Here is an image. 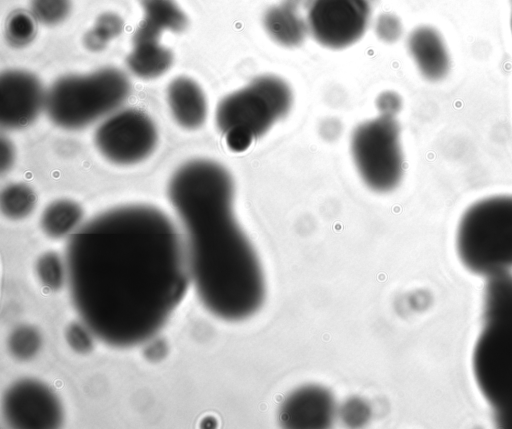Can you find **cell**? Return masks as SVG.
<instances>
[{
    "mask_svg": "<svg viewBox=\"0 0 512 429\" xmlns=\"http://www.w3.org/2000/svg\"><path fill=\"white\" fill-rule=\"evenodd\" d=\"M234 181L216 161L181 165L168 184V198L186 237L190 281L202 304L217 317L239 321L265 298L259 258L234 214Z\"/></svg>",
    "mask_w": 512,
    "mask_h": 429,
    "instance_id": "2",
    "label": "cell"
},
{
    "mask_svg": "<svg viewBox=\"0 0 512 429\" xmlns=\"http://www.w3.org/2000/svg\"><path fill=\"white\" fill-rule=\"evenodd\" d=\"M130 93V80L122 70L102 67L55 80L47 89L45 110L55 125L79 129L117 111Z\"/></svg>",
    "mask_w": 512,
    "mask_h": 429,
    "instance_id": "5",
    "label": "cell"
},
{
    "mask_svg": "<svg viewBox=\"0 0 512 429\" xmlns=\"http://www.w3.org/2000/svg\"><path fill=\"white\" fill-rule=\"evenodd\" d=\"M37 23L30 11H14L7 18L5 25L8 42L14 47L28 45L36 35Z\"/></svg>",
    "mask_w": 512,
    "mask_h": 429,
    "instance_id": "21",
    "label": "cell"
},
{
    "mask_svg": "<svg viewBox=\"0 0 512 429\" xmlns=\"http://www.w3.org/2000/svg\"><path fill=\"white\" fill-rule=\"evenodd\" d=\"M95 335L82 321L72 323L66 330V339L72 349L79 353H87L93 347Z\"/></svg>",
    "mask_w": 512,
    "mask_h": 429,
    "instance_id": "27",
    "label": "cell"
},
{
    "mask_svg": "<svg viewBox=\"0 0 512 429\" xmlns=\"http://www.w3.org/2000/svg\"><path fill=\"white\" fill-rule=\"evenodd\" d=\"M370 17V0H310L306 20L316 42L343 49L364 35Z\"/></svg>",
    "mask_w": 512,
    "mask_h": 429,
    "instance_id": "9",
    "label": "cell"
},
{
    "mask_svg": "<svg viewBox=\"0 0 512 429\" xmlns=\"http://www.w3.org/2000/svg\"><path fill=\"white\" fill-rule=\"evenodd\" d=\"M167 103L174 120L185 129H198L206 121L208 104L205 93L190 77L179 76L169 83Z\"/></svg>",
    "mask_w": 512,
    "mask_h": 429,
    "instance_id": "15",
    "label": "cell"
},
{
    "mask_svg": "<svg viewBox=\"0 0 512 429\" xmlns=\"http://www.w3.org/2000/svg\"><path fill=\"white\" fill-rule=\"evenodd\" d=\"M2 410L6 422L14 428H55L63 421V407L55 392L33 378L17 380L8 387Z\"/></svg>",
    "mask_w": 512,
    "mask_h": 429,
    "instance_id": "10",
    "label": "cell"
},
{
    "mask_svg": "<svg viewBox=\"0 0 512 429\" xmlns=\"http://www.w3.org/2000/svg\"><path fill=\"white\" fill-rule=\"evenodd\" d=\"M457 255L470 272L493 276L512 269V195L486 197L469 206L456 231Z\"/></svg>",
    "mask_w": 512,
    "mask_h": 429,
    "instance_id": "4",
    "label": "cell"
},
{
    "mask_svg": "<svg viewBox=\"0 0 512 429\" xmlns=\"http://www.w3.org/2000/svg\"><path fill=\"white\" fill-rule=\"evenodd\" d=\"M472 366L496 423L512 428V317L485 321L473 350Z\"/></svg>",
    "mask_w": 512,
    "mask_h": 429,
    "instance_id": "6",
    "label": "cell"
},
{
    "mask_svg": "<svg viewBox=\"0 0 512 429\" xmlns=\"http://www.w3.org/2000/svg\"><path fill=\"white\" fill-rule=\"evenodd\" d=\"M350 149L356 169L367 187L389 192L400 183L404 159L400 127L393 116L379 115L352 132Z\"/></svg>",
    "mask_w": 512,
    "mask_h": 429,
    "instance_id": "7",
    "label": "cell"
},
{
    "mask_svg": "<svg viewBox=\"0 0 512 429\" xmlns=\"http://www.w3.org/2000/svg\"><path fill=\"white\" fill-rule=\"evenodd\" d=\"M35 204L36 195L28 185L22 183L10 184L1 192V211L10 219L25 218L33 211Z\"/></svg>",
    "mask_w": 512,
    "mask_h": 429,
    "instance_id": "20",
    "label": "cell"
},
{
    "mask_svg": "<svg viewBox=\"0 0 512 429\" xmlns=\"http://www.w3.org/2000/svg\"><path fill=\"white\" fill-rule=\"evenodd\" d=\"M124 26L120 15L114 12H103L96 18L92 28L107 42H110L122 34Z\"/></svg>",
    "mask_w": 512,
    "mask_h": 429,
    "instance_id": "26",
    "label": "cell"
},
{
    "mask_svg": "<svg viewBox=\"0 0 512 429\" xmlns=\"http://www.w3.org/2000/svg\"><path fill=\"white\" fill-rule=\"evenodd\" d=\"M364 404L360 402H356V410H351V408L347 405L345 410L344 418H346L347 422L353 420L355 424H358L359 421L364 422L366 417Z\"/></svg>",
    "mask_w": 512,
    "mask_h": 429,
    "instance_id": "31",
    "label": "cell"
},
{
    "mask_svg": "<svg viewBox=\"0 0 512 429\" xmlns=\"http://www.w3.org/2000/svg\"><path fill=\"white\" fill-rule=\"evenodd\" d=\"M83 211L75 201L61 199L49 204L42 213L40 225L51 238H62L77 229Z\"/></svg>",
    "mask_w": 512,
    "mask_h": 429,
    "instance_id": "17",
    "label": "cell"
},
{
    "mask_svg": "<svg viewBox=\"0 0 512 429\" xmlns=\"http://www.w3.org/2000/svg\"><path fill=\"white\" fill-rule=\"evenodd\" d=\"M407 49L425 79L435 82L448 74L450 68L448 48L435 28L423 25L413 29L407 38Z\"/></svg>",
    "mask_w": 512,
    "mask_h": 429,
    "instance_id": "14",
    "label": "cell"
},
{
    "mask_svg": "<svg viewBox=\"0 0 512 429\" xmlns=\"http://www.w3.org/2000/svg\"><path fill=\"white\" fill-rule=\"evenodd\" d=\"M163 32L142 19L132 37V48L126 63L129 70L142 79L163 75L173 63L172 51L161 43Z\"/></svg>",
    "mask_w": 512,
    "mask_h": 429,
    "instance_id": "13",
    "label": "cell"
},
{
    "mask_svg": "<svg viewBox=\"0 0 512 429\" xmlns=\"http://www.w3.org/2000/svg\"><path fill=\"white\" fill-rule=\"evenodd\" d=\"M99 152L117 165L137 164L149 157L158 143V131L151 117L136 108L117 110L95 131Z\"/></svg>",
    "mask_w": 512,
    "mask_h": 429,
    "instance_id": "8",
    "label": "cell"
},
{
    "mask_svg": "<svg viewBox=\"0 0 512 429\" xmlns=\"http://www.w3.org/2000/svg\"><path fill=\"white\" fill-rule=\"evenodd\" d=\"M143 20L162 32H183L188 26V17L175 0H139Z\"/></svg>",
    "mask_w": 512,
    "mask_h": 429,
    "instance_id": "18",
    "label": "cell"
},
{
    "mask_svg": "<svg viewBox=\"0 0 512 429\" xmlns=\"http://www.w3.org/2000/svg\"><path fill=\"white\" fill-rule=\"evenodd\" d=\"M40 282L48 289L58 290L67 281L66 262L55 252L42 254L36 263Z\"/></svg>",
    "mask_w": 512,
    "mask_h": 429,
    "instance_id": "22",
    "label": "cell"
},
{
    "mask_svg": "<svg viewBox=\"0 0 512 429\" xmlns=\"http://www.w3.org/2000/svg\"><path fill=\"white\" fill-rule=\"evenodd\" d=\"M8 347L11 354L19 360H28L37 354L41 347L39 331L29 325L15 328L9 336Z\"/></svg>",
    "mask_w": 512,
    "mask_h": 429,
    "instance_id": "23",
    "label": "cell"
},
{
    "mask_svg": "<svg viewBox=\"0 0 512 429\" xmlns=\"http://www.w3.org/2000/svg\"><path fill=\"white\" fill-rule=\"evenodd\" d=\"M65 262L81 321L115 347L138 345L156 335L191 282L186 248L174 223L144 204L115 207L77 228Z\"/></svg>",
    "mask_w": 512,
    "mask_h": 429,
    "instance_id": "1",
    "label": "cell"
},
{
    "mask_svg": "<svg viewBox=\"0 0 512 429\" xmlns=\"http://www.w3.org/2000/svg\"><path fill=\"white\" fill-rule=\"evenodd\" d=\"M83 43L88 50L98 52L106 48L109 42L93 28H90L83 37Z\"/></svg>",
    "mask_w": 512,
    "mask_h": 429,
    "instance_id": "29",
    "label": "cell"
},
{
    "mask_svg": "<svg viewBox=\"0 0 512 429\" xmlns=\"http://www.w3.org/2000/svg\"><path fill=\"white\" fill-rule=\"evenodd\" d=\"M512 316V275L509 272L493 275L485 288V321Z\"/></svg>",
    "mask_w": 512,
    "mask_h": 429,
    "instance_id": "19",
    "label": "cell"
},
{
    "mask_svg": "<svg viewBox=\"0 0 512 429\" xmlns=\"http://www.w3.org/2000/svg\"><path fill=\"white\" fill-rule=\"evenodd\" d=\"M376 106L381 115L395 117L401 109L402 100L397 93L385 91L377 97Z\"/></svg>",
    "mask_w": 512,
    "mask_h": 429,
    "instance_id": "28",
    "label": "cell"
},
{
    "mask_svg": "<svg viewBox=\"0 0 512 429\" xmlns=\"http://www.w3.org/2000/svg\"><path fill=\"white\" fill-rule=\"evenodd\" d=\"M336 405L329 391L320 386H304L283 401L279 418L288 428H325L335 416Z\"/></svg>",
    "mask_w": 512,
    "mask_h": 429,
    "instance_id": "12",
    "label": "cell"
},
{
    "mask_svg": "<svg viewBox=\"0 0 512 429\" xmlns=\"http://www.w3.org/2000/svg\"><path fill=\"white\" fill-rule=\"evenodd\" d=\"M1 172H5L8 170L15 159V151L10 140L2 138L1 139Z\"/></svg>",
    "mask_w": 512,
    "mask_h": 429,
    "instance_id": "30",
    "label": "cell"
},
{
    "mask_svg": "<svg viewBox=\"0 0 512 429\" xmlns=\"http://www.w3.org/2000/svg\"><path fill=\"white\" fill-rule=\"evenodd\" d=\"M403 27L400 19L391 13H383L375 22V33L385 43L396 42L402 35Z\"/></svg>",
    "mask_w": 512,
    "mask_h": 429,
    "instance_id": "25",
    "label": "cell"
},
{
    "mask_svg": "<svg viewBox=\"0 0 512 429\" xmlns=\"http://www.w3.org/2000/svg\"><path fill=\"white\" fill-rule=\"evenodd\" d=\"M262 24L268 36L284 47L301 45L309 34L306 18L290 0L266 9L262 16Z\"/></svg>",
    "mask_w": 512,
    "mask_h": 429,
    "instance_id": "16",
    "label": "cell"
},
{
    "mask_svg": "<svg viewBox=\"0 0 512 429\" xmlns=\"http://www.w3.org/2000/svg\"><path fill=\"white\" fill-rule=\"evenodd\" d=\"M47 90L32 72L8 69L0 76V123L8 129L24 128L45 109Z\"/></svg>",
    "mask_w": 512,
    "mask_h": 429,
    "instance_id": "11",
    "label": "cell"
},
{
    "mask_svg": "<svg viewBox=\"0 0 512 429\" xmlns=\"http://www.w3.org/2000/svg\"><path fill=\"white\" fill-rule=\"evenodd\" d=\"M292 103V90L286 81L275 75H260L218 103L216 126L231 151L243 152L284 118Z\"/></svg>",
    "mask_w": 512,
    "mask_h": 429,
    "instance_id": "3",
    "label": "cell"
},
{
    "mask_svg": "<svg viewBox=\"0 0 512 429\" xmlns=\"http://www.w3.org/2000/svg\"><path fill=\"white\" fill-rule=\"evenodd\" d=\"M71 10V0H31L29 11L38 23L55 26L65 21Z\"/></svg>",
    "mask_w": 512,
    "mask_h": 429,
    "instance_id": "24",
    "label": "cell"
}]
</instances>
